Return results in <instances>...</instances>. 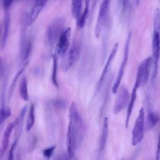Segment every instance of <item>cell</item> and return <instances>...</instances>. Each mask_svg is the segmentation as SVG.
<instances>
[{
  "label": "cell",
  "mask_w": 160,
  "mask_h": 160,
  "mask_svg": "<svg viewBox=\"0 0 160 160\" xmlns=\"http://www.w3.org/2000/svg\"><path fill=\"white\" fill-rule=\"evenodd\" d=\"M84 134V124L77 104L72 102L69 108V122L66 135L67 154L72 158L81 143Z\"/></svg>",
  "instance_id": "1"
},
{
  "label": "cell",
  "mask_w": 160,
  "mask_h": 160,
  "mask_svg": "<svg viewBox=\"0 0 160 160\" xmlns=\"http://www.w3.org/2000/svg\"><path fill=\"white\" fill-rule=\"evenodd\" d=\"M66 19L63 17H58L52 19L48 25L45 32L46 42L49 46L56 43L62 32L65 29Z\"/></svg>",
  "instance_id": "2"
},
{
  "label": "cell",
  "mask_w": 160,
  "mask_h": 160,
  "mask_svg": "<svg viewBox=\"0 0 160 160\" xmlns=\"http://www.w3.org/2000/svg\"><path fill=\"white\" fill-rule=\"evenodd\" d=\"M81 50V43L79 39H74L69 49L63 56L61 62V69L64 72L68 71L79 58Z\"/></svg>",
  "instance_id": "3"
},
{
  "label": "cell",
  "mask_w": 160,
  "mask_h": 160,
  "mask_svg": "<svg viewBox=\"0 0 160 160\" xmlns=\"http://www.w3.org/2000/svg\"><path fill=\"white\" fill-rule=\"evenodd\" d=\"M33 39L30 34L24 32L21 34L19 45V59L21 68H24L28 64L32 49Z\"/></svg>",
  "instance_id": "4"
},
{
  "label": "cell",
  "mask_w": 160,
  "mask_h": 160,
  "mask_svg": "<svg viewBox=\"0 0 160 160\" xmlns=\"http://www.w3.org/2000/svg\"><path fill=\"white\" fill-rule=\"evenodd\" d=\"M152 66V57L146 58L139 64L138 68L136 80L134 84V87L139 89V88L144 86L147 83Z\"/></svg>",
  "instance_id": "5"
},
{
  "label": "cell",
  "mask_w": 160,
  "mask_h": 160,
  "mask_svg": "<svg viewBox=\"0 0 160 160\" xmlns=\"http://www.w3.org/2000/svg\"><path fill=\"white\" fill-rule=\"evenodd\" d=\"M145 127V114L143 108L139 111L138 116L136 119L134 126L132 131L131 143L135 146L139 144L144 138Z\"/></svg>",
  "instance_id": "6"
},
{
  "label": "cell",
  "mask_w": 160,
  "mask_h": 160,
  "mask_svg": "<svg viewBox=\"0 0 160 160\" xmlns=\"http://www.w3.org/2000/svg\"><path fill=\"white\" fill-rule=\"evenodd\" d=\"M131 39V32H129V34L128 35L126 42H125V46H124V53H123V56H122V62L121 64V66L119 67V71L118 72V74L116 77L115 81L114 82V84L112 87V92L113 94H115L117 92L120 83L121 82V80L122 79L123 75L124 74L125 69L126 67V64L128 62V56H129V46H130V42Z\"/></svg>",
  "instance_id": "7"
},
{
  "label": "cell",
  "mask_w": 160,
  "mask_h": 160,
  "mask_svg": "<svg viewBox=\"0 0 160 160\" xmlns=\"http://www.w3.org/2000/svg\"><path fill=\"white\" fill-rule=\"evenodd\" d=\"M111 1L112 0H102L101 3L94 29V35L96 38L100 37L102 28L104 26Z\"/></svg>",
  "instance_id": "8"
},
{
  "label": "cell",
  "mask_w": 160,
  "mask_h": 160,
  "mask_svg": "<svg viewBox=\"0 0 160 160\" xmlns=\"http://www.w3.org/2000/svg\"><path fill=\"white\" fill-rule=\"evenodd\" d=\"M116 93V98L113 106V112L114 114L119 113L128 106L130 99L128 89L124 86L119 87Z\"/></svg>",
  "instance_id": "9"
},
{
  "label": "cell",
  "mask_w": 160,
  "mask_h": 160,
  "mask_svg": "<svg viewBox=\"0 0 160 160\" xmlns=\"http://www.w3.org/2000/svg\"><path fill=\"white\" fill-rule=\"evenodd\" d=\"M71 28L68 27L62 32L56 44V53L58 56H63L70 47Z\"/></svg>",
  "instance_id": "10"
},
{
  "label": "cell",
  "mask_w": 160,
  "mask_h": 160,
  "mask_svg": "<svg viewBox=\"0 0 160 160\" xmlns=\"http://www.w3.org/2000/svg\"><path fill=\"white\" fill-rule=\"evenodd\" d=\"M152 78L154 79L157 74L158 62L160 57V32L153 31L152 38Z\"/></svg>",
  "instance_id": "11"
},
{
  "label": "cell",
  "mask_w": 160,
  "mask_h": 160,
  "mask_svg": "<svg viewBox=\"0 0 160 160\" xmlns=\"http://www.w3.org/2000/svg\"><path fill=\"white\" fill-rule=\"evenodd\" d=\"M48 0H34L28 16L26 23L28 26H31L37 19L43 9L48 3Z\"/></svg>",
  "instance_id": "12"
},
{
  "label": "cell",
  "mask_w": 160,
  "mask_h": 160,
  "mask_svg": "<svg viewBox=\"0 0 160 160\" xmlns=\"http://www.w3.org/2000/svg\"><path fill=\"white\" fill-rule=\"evenodd\" d=\"M118 43H115L111 51V52L108 58V59L106 61V62L104 65V67L102 71V72L101 74V76L99 77V81L98 82V84H97V86H96V92H98L100 89V88H101L102 85V83L104 82V80L108 74V72L109 71V68L117 54V52H118Z\"/></svg>",
  "instance_id": "13"
},
{
  "label": "cell",
  "mask_w": 160,
  "mask_h": 160,
  "mask_svg": "<svg viewBox=\"0 0 160 160\" xmlns=\"http://www.w3.org/2000/svg\"><path fill=\"white\" fill-rule=\"evenodd\" d=\"M10 24H11V18H10L9 12L8 11H6L5 14L4 15V18L2 22V27H1V47L2 49H3L7 44L9 28H10Z\"/></svg>",
  "instance_id": "14"
},
{
  "label": "cell",
  "mask_w": 160,
  "mask_h": 160,
  "mask_svg": "<svg viewBox=\"0 0 160 160\" xmlns=\"http://www.w3.org/2000/svg\"><path fill=\"white\" fill-rule=\"evenodd\" d=\"M109 134V121L108 117H105L103 119L102 127L101 130V136L99 137V144H98V151L99 152H102L106 147V142Z\"/></svg>",
  "instance_id": "15"
},
{
  "label": "cell",
  "mask_w": 160,
  "mask_h": 160,
  "mask_svg": "<svg viewBox=\"0 0 160 160\" xmlns=\"http://www.w3.org/2000/svg\"><path fill=\"white\" fill-rule=\"evenodd\" d=\"M15 128V121L14 122H11L8 124L6 126L3 134L2 138L1 140V156H2L3 154L5 152V151L7 150L9 142V138L11 134V132L13 130V129Z\"/></svg>",
  "instance_id": "16"
},
{
  "label": "cell",
  "mask_w": 160,
  "mask_h": 160,
  "mask_svg": "<svg viewBox=\"0 0 160 160\" xmlns=\"http://www.w3.org/2000/svg\"><path fill=\"white\" fill-rule=\"evenodd\" d=\"M138 89L134 86H133L131 96H130V99L127 108V112H126V119H125V127L126 128H128L129 122L130 121V118L132 112V110L135 104V102L136 100L137 97V90Z\"/></svg>",
  "instance_id": "17"
},
{
  "label": "cell",
  "mask_w": 160,
  "mask_h": 160,
  "mask_svg": "<svg viewBox=\"0 0 160 160\" xmlns=\"http://www.w3.org/2000/svg\"><path fill=\"white\" fill-rule=\"evenodd\" d=\"M28 109V105H25L20 111L19 114L15 120V128H16V134H15V139L19 141V137L21 136V133L22 132V125H23V120L24 118V116Z\"/></svg>",
  "instance_id": "18"
},
{
  "label": "cell",
  "mask_w": 160,
  "mask_h": 160,
  "mask_svg": "<svg viewBox=\"0 0 160 160\" xmlns=\"http://www.w3.org/2000/svg\"><path fill=\"white\" fill-rule=\"evenodd\" d=\"M84 0H71V11L74 19L78 20L82 12Z\"/></svg>",
  "instance_id": "19"
},
{
  "label": "cell",
  "mask_w": 160,
  "mask_h": 160,
  "mask_svg": "<svg viewBox=\"0 0 160 160\" xmlns=\"http://www.w3.org/2000/svg\"><path fill=\"white\" fill-rule=\"evenodd\" d=\"M90 6V0H85V8L83 9L81 16L76 20V24L79 29H82L85 26L86 19L89 14Z\"/></svg>",
  "instance_id": "20"
},
{
  "label": "cell",
  "mask_w": 160,
  "mask_h": 160,
  "mask_svg": "<svg viewBox=\"0 0 160 160\" xmlns=\"http://www.w3.org/2000/svg\"><path fill=\"white\" fill-rule=\"evenodd\" d=\"M35 122V106L33 103H32L29 108L26 122V130L27 132L30 131L34 124Z\"/></svg>",
  "instance_id": "21"
},
{
  "label": "cell",
  "mask_w": 160,
  "mask_h": 160,
  "mask_svg": "<svg viewBox=\"0 0 160 160\" xmlns=\"http://www.w3.org/2000/svg\"><path fill=\"white\" fill-rule=\"evenodd\" d=\"M19 91L21 98L24 101H28L29 100V93L28 88V80L26 76H22L21 78Z\"/></svg>",
  "instance_id": "22"
},
{
  "label": "cell",
  "mask_w": 160,
  "mask_h": 160,
  "mask_svg": "<svg viewBox=\"0 0 160 160\" xmlns=\"http://www.w3.org/2000/svg\"><path fill=\"white\" fill-rule=\"evenodd\" d=\"M58 56L55 52L52 56V68L51 74V81L54 86L59 88V83L58 81Z\"/></svg>",
  "instance_id": "23"
},
{
  "label": "cell",
  "mask_w": 160,
  "mask_h": 160,
  "mask_svg": "<svg viewBox=\"0 0 160 160\" xmlns=\"http://www.w3.org/2000/svg\"><path fill=\"white\" fill-rule=\"evenodd\" d=\"M159 121L158 114L152 111H149L146 118V127L148 129L152 128Z\"/></svg>",
  "instance_id": "24"
},
{
  "label": "cell",
  "mask_w": 160,
  "mask_h": 160,
  "mask_svg": "<svg viewBox=\"0 0 160 160\" xmlns=\"http://www.w3.org/2000/svg\"><path fill=\"white\" fill-rule=\"evenodd\" d=\"M11 116V108L5 104H2L0 109V124L2 125L3 122Z\"/></svg>",
  "instance_id": "25"
},
{
  "label": "cell",
  "mask_w": 160,
  "mask_h": 160,
  "mask_svg": "<svg viewBox=\"0 0 160 160\" xmlns=\"http://www.w3.org/2000/svg\"><path fill=\"white\" fill-rule=\"evenodd\" d=\"M153 31L160 32V9L156 8L153 16Z\"/></svg>",
  "instance_id": "26"
},
{
  "label": "cell",
  "mask_w": 160,
  "mask_h": 160,
  "mask_svg": "<svg viewBox=\"0 0 160 160\" xmlns=\"http://www.w3.org/2000/svg\"><path fill=\"white\" fill-rule=\"evenodd\" d=\"M24 68H21L19 71L17 72V73L16 74L15 76L14 77L12 81V83L10 86V88H9V91H8V99H9L12 94V92H13V91H14V89L16 86V82L18 80V79L20 78V76H21V74H22L23 71H24Z\"/></svg>",
  "instance_id": "27"
},
{
  "label": "cell",
  "mask_w": 160,
  "mask_h": 160,
  "mask_svg": "<svg viewBox=\"0 0 160 160\" xmlns=\"http://www.w3.org/2000/svg\"><path fill=\"white\" fill-rule=\"evenodd\" d=\"M56 149V146H51L42 150L43 157L46 159H49L53 155Z\"/></svg>",
  "instance_id": "28"
},
{
  "label": "cell",
  "mask_w": 160,
  "mask_h": 160,
  "mask_svg": "<svg viewBox=\"0 0 160 160\" xmlns=\"http://www.w3.org/2000/svg\"><path fill=\"white\" fill-rule=\"evenodd\" d=\"M18 142V141L14 139V141L12 142V144L10 148V149L9 151L7 160H14V150L16 148Z\"/></svg>",
  "instance_id": "29"
},
{
  "label": "cell",
  "mask_w": 160,
  "mask_h": 160,
  "mask_svg": "<svg viewBox=\"0 0 160 160\" xmlns=\"http://www.w3.org/2000/svg\"><path fill=\"white\" fill-rule=\"evenodd\" d=\"M16 0H2V5L4 11H9Z\"/></svg>",
  "instance_id": "30"
},
{
  "label": "cell",
  "mask_w": 160,
  "mask_h": 160,
  "mask_svg": "<svg viewBox=\"0 0 160 160\" xmlns=\"http://www.w3.org/2000/svg\"><path fill=\"white\" fill-rule=\"evenodd\" d=\"M119 5L121 8V11L122 12H125L128 8L129 0H119Z\"/></svg>",
  "instance_id": "31"
},
{
  "label": "cell",
  "mask_w": 160,
  "mask_h": 160,
  "mask_svg": "<svg viewBox=\"0 0 160 160\" xmlns=\"http://www.w3.org/2000/svg\"><path fill=\"white\" fill-rule=\"evenodd\" d=\"M155 160H160V134L158 136L157 148L155 154Z\"/></svg>",
  "instance_id": "32"
},
{
  "label": "cell",
  "mask_w": 160,
  "mask_h": 160,
  "mask_svg": "<svg viewBox=\"0 0 160 160\" xmlns=\"http://www.w3.org/2000/svg\"><path fill=\"white\" fill-rule=\"evenodd\" d=\"M69 158V156L67 154H62L60 155L59 156H57L54 160H68Z\"/></svg>",
  "instance_id": "33"
},
{
  "label": "cell",
  "mask_w": 160,
  "mask_h": 160,
  "mask_svg": "<svg viewBox=\"0 0 160 160\" xmlns=\"http://www.w3.org/2000/svg\"><path fill=\"white\" fill-rule=\"evenodd\" d=\"M98 0H92V9H93L96 5Z\"/></svg>",
  "instance_id": "34"
},
{
  "label": "cell",
  "mask_w": 160,
  "mask_h": 160,
  "mask_svg": "<svg viewBox=\"0 0 160 160\" xmlns=\"http://www.w3.org/2000/svg\"><path fill=\"white\" fill-rule=\"evenodd\" d=\"M16 160H22L21 154L17 153V154H16Z\"/></svg>",
  "instance_id": "35"
},
{
  "label": "cell",
  "mask_w": 160,
  "mask_h": 160,
  "mask_svg": "<svg viewBox=\"0 0 160 160\" xmlns=\"http://www.w3.org/2000/svg\"><path fill=\"white\" fill-rule=\"evenodd\" d=\"M140 1H141V0H136V6H138L139 4Z\"/></svg>",
  "instance_id": "36"
},
{
  "label": "cell",
  "mask_w": 160,
  "mask_h": 160,
  "mask_svg": "<svg viewBox=\"0 0 160 160\" xmlns=\"http://www.w3.org/2000/svg\"><path fill=\"white\" fill-rule=\"evenodd\" d=\"M121 160H125V159H121Z\"/></svg>",
  "instance_id": "37"
}]
</instances>
